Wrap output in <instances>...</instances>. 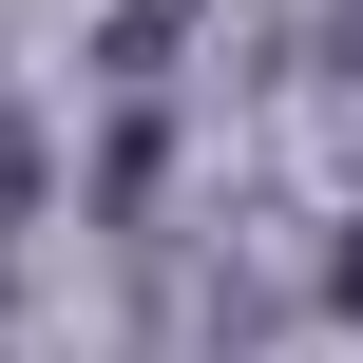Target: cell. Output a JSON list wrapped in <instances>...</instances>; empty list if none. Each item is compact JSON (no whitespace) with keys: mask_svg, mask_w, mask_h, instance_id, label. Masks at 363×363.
Wrapping results in <instances>:
<instances>
[{"mask_svg":"<svg viewBox=\"0 0 363 363\" xmlns=\"http://www.w3.org/2000/svg\"><path fill=\"white\" fill-rule=\"evenodd\" d=\"M345 306H363V249H345Z\"/></svg>","mask_w":363,"mask_h":363,"instance_id":"cell-1","label":"cell"}]
</instances>
